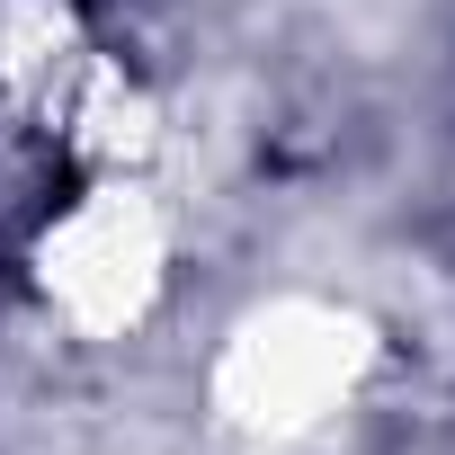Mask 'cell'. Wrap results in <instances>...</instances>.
<instances>
[{
	"label": "cell",
	"instance_id": "cell-1",
	"mask_svg": "<svg viewBox=\"0 0 455 455\" xmlns=\"http://www.w3.org/2000/svg\"><path fill=\"white\" fill-rule=\"evenodd\" d=\"M28 268L72 339H125L170 286V214L143 188V170H90L63 205H45Z\"/></svg>",
	"mask_w": 455,
	"mask_h": 455
}]
</instances>
